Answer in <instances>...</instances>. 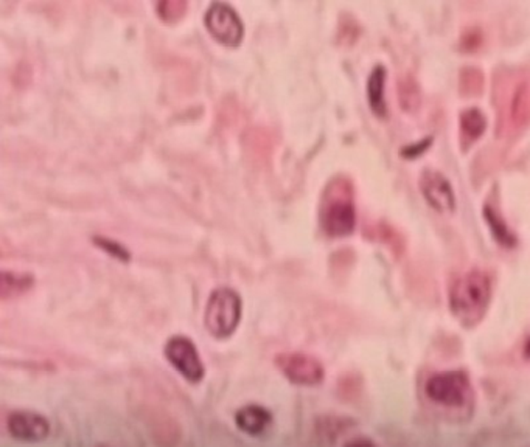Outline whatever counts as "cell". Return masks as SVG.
I'll return each instance as SVG.
<instances>
[{
  "label": "cell",
  "instance_id": "6da1fadb",
  "mask_svg": "<svg viewBox=\"0 0 530 447\" xmlns=\"http://www.w3.org/2000/svg\"><path fill=\"white\" fill-rule=\"evenodd\" d=\"M492 297V280L482 269H471L458 277L450 289L452 314L462 325H475L487 310Z\"/></svg>",
  "mask_w": 530,
  "mask_h": 447
},
{
  "label": "cell",
  "instance_id": "7a4b0ae2",
  "mask_svg": "<svg viewBox=\"0 0 530 447\" xmlns=\"http://www.w3.org/2000/svg\"><path fill=\"white\" fill-rule=\"evenodd\" d=\"M320 222L332 236H341L353 230L355 205L349 180L336 178L327 186L320 203Z\"/></svg>",
  "mask_w": 530,
  "mask_h": 447
},
{
  "label": "cell",
  "instance_id": "3957f363",
  "mask_svg": "<svg viewBox=\"0 0 530 447\" xmlns=\"http://www.w3.org/2000/svg\"><path fill=\"white\" fill-rule=\"evenodd\" d=\"M240 294L232 287H217L209 297L204 312V325L215 339H228L236 333L241 320Z\"/></svg>",
  "mask_w": 530,
  "mask_h": 447
},
{
  "label": "cell",
  "instance_id": "277c9868",
  "mask_svg": "<svg viewBox=\"0 0 530 447\" xmlns=\"http://www.w3.org/2000/svg\"><path fill=\"white\" fill-rule=\"evenodd\" d=\"M425 394L431 402L445 409H464L475 398L470 375L465 370L439 371L429 376Z\"/></svg>",
  "mask_w": 530,
  "mask_h": 447
},
{
  "label": "cell",
  "instance_id": "5b68a950",
  "mask_svg": "<svg viewBox=\"0 0 530 447\" xmlns=\"http://www.w3.org/2000/svg\"><path fill=\"white\" fill-rule=\"evenodd\" d=\"M274 364L280 375L297 387H318L326 379V367L319 359L307 352H280Z\"/></svg>",
  "mask_w": 530,
  "mask_h": 447
},
{
  "label": "cell",
  "instance_id": "8992f818",
  "mask_svg": "<svg viewBox=\"0 0 530 447\" xmlns=\"http://www.w3.org/2000/svg\"><path fill=\"white\" fill-rule=\"evenodd\" d=\"M165 358L179 375L190 382L199 384L205 377V365L198 348L187 335H173L165 344Z\"/></svg>",
  "mask_w": 530,
  "mask_h": 447
},
{
  "label": "cell",
  "instance_id": "52a82bcc",
  "mask_svg": "<svg viewBox=\"0 0 530 447\" xmlns=\"http://www.w3.org/2000/svg\"><path fill=\"white\" fill-rule=\"evenodd\" d=\"M8 434L22 443H41L50 435V421L43 413L18 409L6 418Z\"/></svg>",
  "mask_w": 530,
  "mask_h": 447
},
{
  "label": "cell",
  "instance_id": "ba28073f",
  "mask_svg": "<svg viewBox=\"0 0 530 447\" xmlns=\"http://www.w3.org/2000/svg\"><path fill=\"white\" fill-rule=\"evenodd\" d=\"M205 25L218 41L236 46L243 37V22L236 10L223 2H215L205 14Z\"/></svg>",
  "mask_w": 530,
  "mask_h": 447
},
{
  "label": "cell",
  "instance_id": "9c48e42d",
  "mask_svg": "<svg viewBox=\"0 0 530 447\" xmlns=\"http://www.w3.org/2000/svg\"><path fill=\"white\" fill-rule=\"evenodd\" d=\"M423 195L440 211H448L454 207V193L451 184L443 174L435 170H425L420 178Z\"/></svg>",
  "mask_w": 530,
  "mask_h": 447
},
{
  "label": "cell",
  "instance_id": "30bf717a",
  "mask_svg": "<svg viewBox=\"0 0 530 447\" xmlns=\"http://www.w3.org/2000/svg\"><path fill=\"white\" fill-rule=\"evenodd\" d=\"M236 426L243 434L249 436H260L268 432L274 424L272 411L260 404H247L236 410L234 417Z\"/></svg>",
  "mask_w": 530,
  "mask_h": 447
},
{
  "label": "cell",
  "instance_id": "8fae6325",
  "mask_svg": "<svg viewBox=\"0 0 530 447\" xmlns=\"http://www.w3.org/2000/svg\"><path fill=\"white\" fill-rule=\"evenodd\" d=\"M509 119L515 126L525 125L530 120V77L519 78L509 102Z\"/></svg>",
  "mask_w": 530,
  "mask_h": 447
},
{
  "label": "cell",
  "instance_id": "7c38bea8",
  "mask_svg": "<svg viewBox=\"0 0 530 447\" xmlns=\"http://www.w3.org/2000/svg\"><path fill=\"white\" fill-rule=\"evenodd\" d=\"M33 275L25 272H8L0 275V295L2 298H16L33 286Z\"/></svg>",
  "mask_w": 530,
  "mask_h": 447
},
{
  "label": "cell",
  "instance_id": "4fadbf2b",
  "mask_svg": "<svg viewBox=\"0 0 530 447\" xmlns=\"http://www.w3.org/2000/svg\"><path fill=\"white\" fill-rule=\"evenodd\" d=\"M385 70L383 66H377L369 78V100L375 112H385Z\"/></svg>",
  "mask_w": 530,
  "mask_h": 447
},
{
  "label": "cell",
  "instance_id": "5bb4252c",
  "mask_svg": "<svg viewBox=\"0 0 530 447\" xmlns=\"http://www.w3.org/2000/svg\"><path fill=\"white\" fill-rule=\"evenodd\" d=\"M485 117L482 113L481 109L470 108L460 113V131L462 136L468 140L479 137L482 131L485 129Z\"/></svg>",
  "mask_w": 530,
  "mask_h": 447
},
{
  "label": "cell",
  "instance_id": "9a60e30c",
  "mask_svg": "<svg viewBox=\"0 0 530 447\" xmlns=\"http://www.w3.org/2000/svg\"><path fill=\"white\" fill-rule=\"evenodd\" d=\"M187 8V4L184 0H163L157 4V12L159 16L167 21V22H173L181 18L184 12Z\"/></svg>",
  "mask_w": 530,
  "mask_h": 447
},
{
  "label": "cell",
  "instance_id": "2e32d148",
  "mask_svg": "<svg viewBox=\"0 0 530 447\" xmlns=\"http://www.w3.org/2000/svg\"><path fill=\"white\" fill-rule=\"evenodd\" d=\"M485 215H487L488 221H490V224H492V227H493L496 236H498L500 239H502L504 243H512V233L509 232V228H507L506 224L501 221L500 215H498V213H496L493 209H490V207L485 209Z\"/></svg>",
  "mask_w": 530,
  "mask_h": 447
},
{
  "label": "cell",
  "instance_id": "e0dca14e",
  "mask_svg": "<svg viewBox=\"0 0 530 447\" xmlns=\"http://www.w3.org/2000/svg\"><path fill=\"white\" fill-rule=\"evenodd\" d=\"M96 243L104 247L109 253H112L114 257L121 258V260H129V253H128L125 247H121L120 244H117L115 241L106 238H95Z\"/></svg>",
  "mask_w": 530,
  "mask_h": 447
},
{
  "label": "cell",
  "instance_id": "ac0fdd59",
  "mask_svg": "<svg viewBox=\"0 0 530 447\" xmlns=\"http://www.w3.org/2000/svg\"><path fill=\"white\" fill-rule=\"evenodd\" d=\"M344 447H378L375 444L372 440H369V438H355V440H352V442L347 443Z\"/></svg>",
  "mask_w": 530,
  "mask_h": 447
},
{
  "label": "cell",
  "instance_id": "d6986e66",
  "mask_svg": "<svg viewBox=\"0 0 530 447\" xmlns=\"http://www.w3.org/2000/svg\"><path fill=\"white\" fill-rule=\"evenodd\" d=\"M525 352L526 358L530 359V339L527 340V344H526Z\"/></svg>",
  "mask_w": 530,
  "mask_h": 447
},
{
  "label": "cell",
  "instance_id": "ffe728a7",
  "mask_svg": "<svg viewBox=\"0 0 530 447\" xmlns=\"http://www.w3.org/2000/svg\"><path fill=\"white\" fill-rule=\"evenodd\" d=\"M98 447H104V446H98Z\"/></svg>",
  "mask_w": 530,
  "mask_h": 447
}]
</instances>
